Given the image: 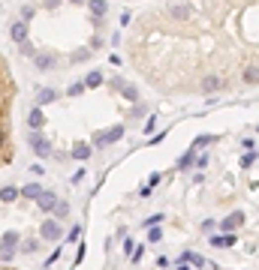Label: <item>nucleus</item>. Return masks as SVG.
I'll return each instance as SVG.
<instances>
[{"label": "nucleus", "instance_id": "nucleus-1", "mask_svg": "<svg viewBox=\"0 0 259 270\" xmlns=\"http://www.w3.org/2000/svg\"><path fill=\"white\" fill-rule=\"evenodd\" d=\"M127 57L163 96L256 87V0H160L133 21Z\"/></svg>", "mask_w": 259, "mask_h": 270}, {"label": "nucleus", "instance_id": "nucleus-2", "mask_svg": "<svg viewBox=\"0 0 259 270\" xmlns=\"http://www.w3.org/2000/svg\"><path fill=\"white\" fill-rule=\"evenodd\" d=\"M12 102H15V78L0 51V168L12 162Z\"/></svg>", "mask_w": 259, "mask_h": 270}, {"label": "nucleus", "instance_id": "nucleus-3", "mask_svg": "<svg viewBox=\"0 0 259 270\" xmlns=\"http://www.w3.org/2000/svg\"><path fill=\"white\" fill-rule=\"evenodd\" d=\"M27 141H30V150H33L40 159H49V156H52V141H49L43 132H33Z\"/></svg>", "mask_w": 259, "mask_h": 270}, {"label": "nucleus", "instance_id": "nucleus-4", "mask_svg": "<svg viewBox=\"0 0 259 270\" xmlns=\"http://www.w3.org/2000/svg\"><path fill=\"white\" fill-rule=\"evenodd\" d=\"M40 237H43V240H49V243L63 240V228H60V222H57V219H46V222H43V228H40Z\"/></svg>", "mask_w": 259, "mask_h": 270}, {"label": "nucleus", "instance_id": "nucleus-5", "mask_svg": "<svg viewBox=\"0 0 259 270\" xmlns=\"http://www.w3.org/2000/svg\"><path fill=\"white\" fill-rule=\"evenodd\" d=\"M121 135H124V126H121V123L112 126V129H105V132H97V135H94V147H108V144L121 141Z\"/></svg>", "mask_w": 259, "mask_h": 270}, {"label": "nucleus", "instance_id": "nucleus-6", "mask_svg": "<svg viewBox=\"0 0 259 270\" xmlns=\"http://www.w3.org/2000/svg\"><path fill=\"white\" fill-rule=\"evenodd\" d=\"M15 246H18V231H6L3 237H0V252H3V258H15Z\"/></svg>", "mask_w": 259, "mask_h": 270}, {"label": "nucleus", "instance_id": "nucleus-7", "mask_svg": "<svg viewBox=\"0 0 259 270\" xmlns=\"http://www.w3.org/2000/svg\"><path fill=\"white\" fill-rule=\"evenodd\" d=\"M57 204V195H54V192H40V198H36V207H40L43 213H52V207Z\"/></svg>", "mask_w": 259, "mask_h": 270}, {"label": "nucleus", "instance_id": "nucleus-8", "mask_svg": "<svg viewBox=\"0 0 259 270\" xmlns=\"http://www.w3.org/2000/svg\"><path fill=\"white\" fill-rule=\"evenodd\" d=\"M244 225V213L238 210V213H232V216H226L223 222H220V231H235V228H241Z\"/></svg>", "mask_w": 259, "mask_h": 270}, {"label": "nucleus", "instance_id": "nucleus-9", "mask_svg": "<svg viewBox=\"0 0 259 270\" xmlns=\"http://www.w3.org/2000/svg\"><path fill=\"white\" fill-rule=\"evenodd\" d=\"M40 192H43V186H40V183H24V186L18 189V195H21V198H33V201H36V198H40Z\"/></svg>", "mask_w": 259, "mask_h": 270}, {"label": "nucleus", "instance_id": "nucleus-10", "mask_svg": "<svg viewBox=\"0 0 259 270\" xmlns=\"http://www.w3.org/2000/svg\"><path fill=\"white\" fill-rule=\"evenodd\" d=\"M9 33H12V39L21 45V42H27V24L24 21H15L12 27H9Z\"/></svg>", "mask_w": 259, "mask_h": 270}, {"label": "nucleus", "instance_id": "nucleus-11", "mask_svg": "<svg viewBox=\"0 0 259 270\" xmlns=\"http://www.w3.org/2000/svg\"><path fill=\"white\" fill-rule=\"evenodd\" d=\"M91 156V144H72V159H88Z\"/></svg>", "mask_w": 259, "mask_h": 270}, {"label": "nucleus", "instance_id": "nucleus-12", "mask_svg": "<svg viewBox=\"0 0 259 270\" xmlns=\"http://www.w3.org/2000/svg\"><path fill=\"white\" fill-rule=\"evenodd\" d=\"M57 99V90H52V87H43L40 93H36V102L40 105H46V102H54Z\"/></svg>", "mask_w": 259, "mask_h": 270}, {"label": "nucleus", "instance_id": "nucleus-13", "mask_svg": "<svg viewBox=\"0 0 259 270\" xmlns=\"http://www.w3.org/2000/svg\"><path fill=\"white\" fill-rule=\"evenodd\" d=\"M27 123H30L33 129H40V126L46 123V114H43L40 108H33V111H30V117H27Z\"/></svg>", "mask_w": 259, "mask_h": 270}, {"label": "nucleus", "instance_id": "nucleus-14", "mask_svg": "<svg viewBox=\"0 0 259 270\" xmlns=\"http://www.w3.org/2000/svg\"><path fill=\"white\" fill-rule=\"evenodd\" d=\"M82 84H88V87H100V84H103V72H100V69L88 72V78H85Z\"/></svg>", "mask_w": 259, "mask_h": 270}, {"label": "nucleus", "instance_id": "nucleus-15", "mask_svg": "<svg viewBox=\"0 0 259 270\" xmlns=\"http://www.w3.org/2000/svg\"><path fill=\"white\" fill-rule=\"evenodd\" d=\"M115 84H118V90H121V93H124V96H127V99H133V102H136V99H139V93H136V90H133V87H130V84H124V81H121V78H115Z\"/></svg>", "mask_w": 259, "mask_h": 270}, {"label": "nucleus", "instance_id": "nucleus-16", "mask_svg": "<svg viewBox=\"0 0 259 270\" xmlns=\"http://www.w3.org/2000/svg\"><path fill=\"white\" fill-rule=\"evenodd\" d=\"M52 213H54V219H66V216H69V204H66V201H57V204L52 207Z\"/></svg>", "mask_w": 259, "mask_h": 270}, {"label": "nucleus", "instance_id": "nucleus-17", "mask_svg": "<svg viewBox=\"0 0 259 270\" xmlns=\"http://www.w3.org/2000/svg\"><path fill=\"white\" fill-rule=\"evenodd\" d=\"M0 198H3V201H15L18 198V189L15 186H3V189H0Z\"/></svg>", "mask_w": 259, "mask_h": 270}, {"label": "nucleus", "instance_id": "nucleus-18", "mask_svg": "<svg viewBox=\"0 0 259 270\" xmlns=\"http://www.w3.org/2000/svg\"><path fill=\"white\" fill-rule=\"evenodd\" d=\"M235 237L232 234H223V237H211V246H232Z\"/></svg>", "mask_w": 259, "mask_h": 270}, {"label": "nucleus", "instance_id": "nucleus-19", "mask_svg": "<svg viewBox=\"0 0 259 270\" xmlns=\"http://www.w3.org/2000/svg\"><path fill=\"white\" fill-rule=\"evenodd\" d=\"M88 3H91L94 15H105V0H88Z\"/></svg>", "mask_w": 259, "mask_h": 270}, {"label": "nucleus", "instance_id": "nucleus-20", "mask_svg": "<svg viewBox=\"0 0 259 270\" xmlns=\"http://www.w3.org/2000/svg\"><path fill=\"white\" fill-rule=\"evenodd\" d=\"M184 261H190V264H196V267H205V258L196 255V252H184Z\"/></svg>", "mask_w": 259, "mask_h": 270}, {"label": "nucleus", "instance_id": "nucleus-21", "mask_svg": "<svg viewBox=\"0 0 259 270\" xmlns=\"http://www.w3.org/2000/svg\"><path fill=\"white\" fill-rule=\"evenodd\" d=\"M36 249H40V240H24V243H21V252H24V255L36 252Z\"/></svg>", "mask_w": 259, "mask_h": 270}, {"label": "nucleus", "instance_id": "nucleus-22", "mask_svg": "<svg viewBox=\"0 0 259 270\" xmlns=\"http://www.w3.org/2000/svg\"><path fill=\"white\" fill-rule=\"evenodd\" d=\"M193 159H196V150H190L187 156H184V159L178 162V168H190V165H193Z\"/></svg>", "mask_w": 259, "mask_h": 270}, {"label": "nucleus", "instance_id": "nucleus-23", "mask_svg": "<svg viewBox=\"0 0 259 270\" xmlns=\"http://www.w3.org/2000/svg\"><path fill=\"white\" fill-rule=\"evenodd\" d=\"M253 162H256V153L250 150V153H244V159H241V168H253Z\"/></svg>", "mask_w": 259, "mask_h": 270}, {"label": "nucleus", "instance_id": "nucleus-24", "mask_svg": "<svg viewBox=\"0 0 259 270\" xmlns=\"http://www.w3.org/2000/svg\"><path fill=\"white\" fill-rule=\"evenodd\" d=\"M82 90H85V84H82V81H76V84H72V87H69L66 93H69V96H79Z\"/></svg>", "mask_w": 259, "mask_h": 270}, {"label": "nucleus", "instance_id": "nucleus-25", "mask_svg": "<svg viewBox=\"0 0 259 270\" xmlns=\"http://www.w3.org/2000/svg\"><path fill=\"white\" fill-rule=\"evenodd\" d=\"M148 237H151V243H157L163 234H160V228H151V231H148Z\"/></svg>", "mask_w": 259, "mask_h": 270}, {"label": "nucleus", "instance_id": "nucleus-26", "mask_svg": "<svg viewBox=\"0 0 259 270\" xmlns=\"http://www.w3.org/2000/svg\"><path fill=\"white\" fill-rule=\"evenodd\" d=\"M79 234H82V228H72V231H69V234H66V237H69L72 243H79Z\"/></svg>", "mask_w": 259, "mask_h": 270}, {"label": "nucleus", "instance_id": "nucleus-27", "mask_svg": "<svg viewBox=\"0 0 259 270\" xmlns=\"http://www.w3.org/2000/svg\"><path fill=\"white\" fill-rule=\"evenodd\" d=\"M193 162H196L199 168H205V165H208V153H202V156H199V159H193Z\"/></svg>", "mask_w": 259, "mask_h": 270}, {"label": "nucleus", "instance_id": "nucleus-28", "mask_svg": "<svg viewBox=\"0 0 259 270\" xmlns=\"http://www.w3.org/2000/svg\"><path fill=\"white\" fill-rule=\"evenodd\" d=\"M21 15H24V21H30V15H33V6H24V9H21Z\"/></svg>", "mask_w": 259, "mask_h": 270}, {"label": "nucleus", "instance_id": "nucleus-29", "mask_svg": "<svg viewBox=\"0 0 259 270\" xmlns=\"http://www.w3.org/2000/svg\"><path fill=\"white\" fill-rule=\"evenodd\" d=\"M72 3H88V0H72Z\"/></svg>", "mask_w": 259, "mask_h": 270}, {"label": "nucleus", "instance_id": "nucleus-30", "mask_svg": "<svg viewBox=\"0 0 259 270\" xmlns=\"http://www.w3.org/2000/svg\"><path fill=\"white\" fill-rule=\"evenodd\" d=\"M0 270H9V267H0Z\"/></svg>", "mask_w": 259, "mask_h": 270}]
</instances>
